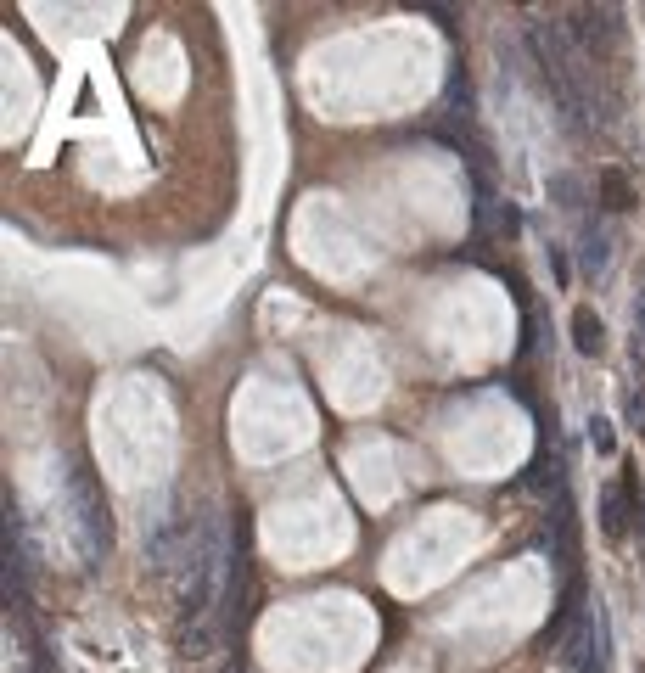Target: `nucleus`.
<instances>
[{
    "mask_svg": "<svg viewBox=\"0 0 645 673\" xmlns=\"http://www.w3.org/2000/svg\"><path fill=\"white\" fill-rule=\"evenodd\" d=\"M73 511H79V539H85V556L101 561L107 545H113V528H107V505H101V488H96V472H73Z\"/></svg>",
    "mask_w": 645,
    "mask_h": 673,
    "instance_id": "1",
    "label": "nucleus"
},
{
    "mask_svg": "<svg viewBox=\"0 0 645 673\" xmlns=\"http://www.w3.org/2000/svg\"><path fill=\"white\" fill-rule=\"evenodd\" d=\"M567 34L578 51H612L617 45V12L612 6H573L567 12Z\"/></svg>",
    "mask_w": 645,
    "mask_h": 673,
    "instance_id": "2",
    "label": "nucleus"
},
{
    "mask_svg": "<svg viewBox=\"0 0 645 673\" xmlns=\"http://www.w3.org/2000/svg\"><path fill=\"white\" fill-rule=\"evenodd\" d=\"M561 657H567L573 673H601V651H595V623H589V612L567 617V629H561Z\"/></svg>",
    "mask_w": 645,
    "mask_h": 673,
    "instance_id": "3",
    "label": "nucleus"
},
{
    "mask_svg": "<svg viewBox=\"0 0 645 673\" xmlns=\"http://www.w3.org/2000/svg\"><path fill=\"white\" fill-rule=\"evenodd\" d=\"M219 601H225V617L230 623H247V539L236 528V550H230V567H225V589H219Z\"/></svg>",
    "mask_w": 645,
    "mask_h": 673,
    "instance_id": "4",
    "label": "nucleus"
},
{
    "mask_svg": "<svg viewBox=\"0 0 645 673\" xmlns=\"http://www.w3.org/2000/svg\"><path fill=\"white\" fill-rule=\"evenodd\" d=\"M573 348H578V354H589V359L606 348V331H601V315H595V309H578V315H573Z\"/></svg>",
    "mask_w": 645,
    "mask_h": 673,
    "instance_id": "5",
    "label": "nucleus"
},
{
    "mask_svg": "<svg viewBox=\"0 0 645 673\" xmlns=\"http://www.w3.org/2000/svg\"><path fill=\"white\" fill-rule=\"evenodd\" d=\"M634 202V186H629V174L623 169H606L601 174V208H612V214H623Z\"/></svg>",
    "mask_w": 645,
    "mask_h": 673,
    "instance_id": "6",
    "label": "nucleus"
},
{
    "mask_svg": "<svg viewBox=\"0 0 645 673\" xmlns=\"http://www.w3.org/2000/svg\"><path fill=\"white\" fill-rule=\"evenodd\" d=\"M606 258H612V236H606L601 225H589L584 230V275H601Z\"/></svg>",
    "mask_w": 645,
    "mask_h": 673,
    "instance_id": "7",
    "label": "nucleus"
},
{
    "mask_svg": "<svg viewBox=\"0 0 645 673\" xmlns=\"http://www.w3.org/2000/svg\"><path fill=\"white\" fill-rule=\"evenodd\" d=\"M623 494H629L623 483H612V488L601 494V516H606L601 528H606V539H623Z\"/></svg>",
    "mask_w": 645,
    "mask_h": 673,
    "instance_id": "8",
    "label": "nucleus"
},
{
    "mask_svg": "<svg viewBox=\"0 0 645 673\" xmlns=\"http://www.w3.org/2000/svg\"><path fill=\"white\" fill-rule=\"evenodd\" d=\"M550 197L567 202V208H578V180L573 174H556V180H550Z\"/></svg>",
    "mask_w": 645,
    "mask_h": 673,
    "instance_id": "9",
    "label": "nucleus"
},
{
    "mask_svg": "<svg viewBox=\"0 0 645 673\" xmlns=\"http://www.w3.org/2000/svg\"><path fill=\"white\" fill-rule=\"evenodd\" d=\"M589 427H595V449H601V455H612V421H606V416H595Z\"/></svg>",
    "mask_w": 645,
    "mask_h": 673,
    "instance_id": "10",
    "label": "nucleus"
}]
</instances>
